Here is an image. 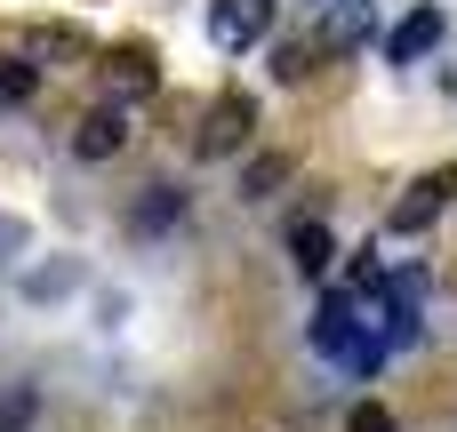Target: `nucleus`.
Here are the masks:
<instances>
[{
	"mask_svg": "<svg viewBox=\"0 0 457 432\" xmlns=\"http://www.w3.org/2000/svg\"><path fill=\"white\" fill-rule=\"evenodd\" d=\"M457 192V168H442V176H418L402 200H394V232H426L434 216H442V200Z\"/></svg>",
	"mask_w": 457,
	"mask_h": 432,
	"instance_id": "nucleus-2",
	"label": "nucleus"
},
{
	"mask_svg": "<svg viewBox=\"0 0 457 432\" xmlns=\"http://www.w3.org/2000/svg\"><path fill=\"white\" fill-rule=\"evenodd\" d=\"M257 32H265V0H217L209 8V40L217 48H249Z\"/></svg>",
	"mask_w": 457,
	"mask_h": 432,
	"instance_id": "nucleus-4",
	"label": "nucleus"
},
{
	"mask_svg": "<svg viewBox=\"0 0 457 432\" xmlns=\"http://www.w3.org/2000/svg\"><path fill=\"white\" fill-rule=\"evenodd\" d=\"M289 184V152H257L249 168H241V200H273Z\"/></svg>",
	"mask_w": 457,
	"mask_h": 432,
	"instance_id": "nucleus-9",
	"label": "nucleus"
},
{
	"mask_svg": "<svg viewBox=\"0 0 457 432\" xmlns=\"http://www.w3.org/2000/svg\"><path fill=\"white\" fill-rule=\"evenodd\" d=\"M345 432H394V409H378V401H361V409L345 417Z\"/></svg>",
	"mask_w": 457,
	"mask_h": 432,
	"instance_id": "nucleus-11",
	"label": "nucleus"
},
{
	"mask_svg": "<svg viewBox=\"0 0 457 432\" xmlns=\"http://www.w3.org/2000/svg\"><path fill=\"white\" fill-rule=\"evenodd\" d=\"M32 88H40V64H24V56H8V64H0V104H24Z\"/></svg>",
	"mask_w": 457,
	"mask_h": 432,
	"instance_id": "nucleus-10",
	"label": "nucleus"
},
{
	"mask_svg": "<svg viewBox=\"0 0 457 432\" xmlns=\"http://www.w3.org/2000/svg\"><path fill=\"white\" fill-rule=\"evenodd\" d=\"M249 120H257V104H249V96H217V104H209V120H201V136H193V152H201V160H225V152H241Z\"/></svg>",
	"mask_w": 457,
	"mask_h": 432,
	"instance_id": "nucleus-1",
	"label": "nucleus"
},
{
	"mask_svg": "<svg viewBox=\"0 0 457 432\" xmlns=\"http://www.w3.org/2000/svg\"><path fill=\"white\" fill-rule=\"evenodd\" d=\"M426 48H442V8H434V0H426V8H410V16L394 24V40H386V56H394V64H418Z\"/></svg>",
	"mask_w": 457,
	"mask_h": 432,
	"instance_id": "nucleus-3",
	"label": "nucleus"
},
{
	"mask_svg": "<svg viewBox=\"0 0 457 432\" xmlns=\"http://www.w3.org/2000/svg\"><path fill=\"white\" fill-rule=\"evenodd\" d=\"M120 144H129V112H120V104L88 112V120H80V136H72V152H80V160H112Z\"/></svg>",
	"mask_w": 457,
	"mask_h": 432,
	"instance_id": "nucleus-5",
	"label": "nucleus"
},
{
	"mask_svg": "<svg viewBox=\"0 0 457 432\" xmlns=\"http://www.w3.org/2000/svg\"><path fill=\"white\" fill-rule=\"evenodd\" d=\"M177 216H185V192H177V184H145V200H137V216H129V224L153 240V232H169Z\"/></svg>",
	"mask_w": 457,
	"mask_h": 432,
	"instance_id": "nucleus-8",
	"label": "nucleus"
},
{
	"mask_svg": "<svg viewBox=\"0 0 457 432\" xmlns=\"http://www.w3.org/2000/svg\"><path fill=\"white\" fill-rule=\"evenodd\" d=\"M329 257H337V249H329V224H321V216H297V224H289V265H297V273H329Z\"/></svg>",
	"mask_w": 457,
	"mask_h": 432,
	"instance_id": "nucleus-7",
	"label": "nucleus"
},
{
	"mask_svg": "<svg viewBox=\"0 0 457 432\" xmlns=\"http://www.w3.org/2000/svg\"><path fill=\"white\" fill-rule=\"evenodd\" d=\"M370 32H378V0H337L321 16V48H361Z\"/></svg>",
	"mask_w": 457,
	"mask_h": 432,
	"instance_id": "nucleus-6",
	"label": "nucleus"
},
{
	"mask_svg": "<svg viewBox=\"0 0 457 432\" xmlns=\"http://www.w3.org/2000/svg\"><path fill=\"white\" fill-rule=\"evenodd\" d=\"M153 88V64L145 56H120V96H145Z\"/></svg>",
	"mask_w": 457,
	"mask_h": 432,
	"instance_id": "nucleus-12",
	"label": "nucleus"
}]
</instances>
